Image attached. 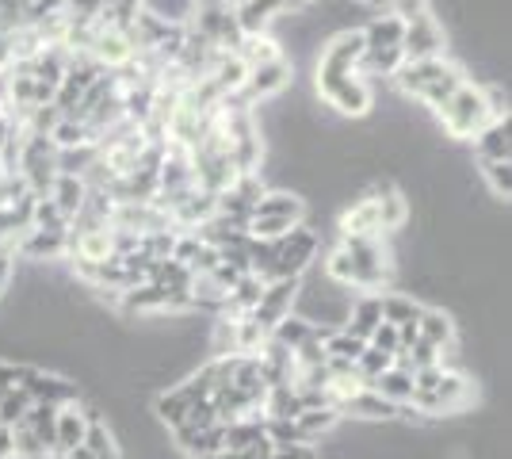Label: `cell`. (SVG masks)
<instances>
[{
  "mask_svg": "<svg viewBox=\"0 0 512 459\" xmlns=\"http://www.w3.org/2000/svg\"><path fill=\"white\" fill-rule=\"evenodd\" d=\"M394 85L406 92L409 100H421L436 111L459 85H467V69L448 62V58H428V62H402L394 73Z\"/></svg>",
  "mask_w": 512,
  "mask_h": 459,
  "instance_id": "obj_1",
  "label": "cell"
},
{
  "mask_svg": "<svg viewBox=\"0 0 512 459\" xmlns=\"http://www.w3.org/2000/svg\"><path fill=\"white\" fill-rule=\"evenodd\" d=\"M436 115H440L444 134L455 138V142H470L474 134L486 127V123H493L490 104H486V88L470 85V81L455 88L448 100L436 108Z\"/></svg>",
  "mask_w": 512,
  "mask_h": 459,
  "instance_id": "obj_2",
  "label": "cell"
},
{
  "mask_svg": "<svg viewBox=\"0 0 512 459\" xmlns=\"http://www.w3.org/2000/svg\"><path fill=\"white\" fill-rule=\"evenodd\" d=\"M318 257V234L310 226H295L279 241H272V268L268 280H302V272Z\"/></svg>",
  "mask_w": 512,
  "mask_h": 459,
  "instance_id": "obj_3",
  "label": "cell"
},
{
  "mask_svg": "<svg viewBox=\"0 0 512 459\" xmlns=\"http://www.w3.org/2000/svg\"><path fill=\"white\" fill-rule=\"evenodd\" d=\"M325 272H329V280L341 287H363V291H375V287L390 284V276H394V264H371V261H356V257H348L341 245L329 253V261H325Z\"/></svg>",
  "mask_w": 512,
  "mask_h": 459,
  "instance_id": "obj_4",
  "label": "cell"
},
{
  "mask_svg": "<svg viewBox=\"0 0 512 459\" xmlns=\"http://www.w3.org/2000/svg\"><path fill=\"white\" fill-rule=\"evenodd\" d=\"M363 54H367V46H363L360 31H341L333 43L321 46L314 81H333V77H352V73H360Z\"/></svg>",
  "mask_w": 512,
  "mask_h": 459,
  "instance_id": "obj_5",
  "label": "cell"
},
{
  "mask_svg": "<svg viewBox=\"0 0 512 459\" xmlns=\"http://www.w3.org/2000/svg\"><path fill=\"white\" fill-rule=\"evenodd\" d=\"M448 50V35L440 20L432 12H421V16H409L406 31H402V54L406 62H428V58H444Z\"/></svg>",
  "mask_w": 512,
  "mask_h": 459,
  "instance_id": "obj_6",
  "label": "cell"
},
{
  "mask_svg": "<svg viewBox=\"0 0 512 459\" xmlns=\"http://www.w3.org/2000/svg\"><path fill=\"white\" fill-rule=\"evenodd\" d=\"M318 85V96L341 115H352V119H363L371 111V85L363 81L360 73L352 77H333V81H314Z\"/></svg>",
  "mask_w": 512,
  "mask_h": 459,
  "instance_id": "obj_7",
  "label": "cell"
},
{
  "mask_svg": "<svg viewBox=\"0 0 512 459\" xmlns=\"http://www.w3.org/2000/svg\"><path fill=\"white\" fill-rule=\"evenodd\" d=\"M470 398H474L470 379L448 368V372H444V379H440L432 391L413 394V402H409V406H413L417 414H451V410H463Z\"/></svg>",
  "mask_w": 512,
  "mask_h": 459,
  "instance_id": "obj_8",
  "label": "cell"
},
{
  "mask_svg": "<svg viewBox=\"0 0 512 459\" xmlns=\"http://www.w3.org/2000/svg\"><path fill=\"white\" fill-rule=\"evenodd\" d=\"M291 81H295V66H291L287 58H279V62H268V66L249 69L245 88L237 92L234 100H237V104H245V108H256V104H264V100L279 96V92L291 85Z\"/></svg>",
  "mask_w": 512,
  "mask_h": 459,
  "instance_id": "obj_9",
  "label": "cell"
},
{
  "mask_svg": "<svg viewBox=\"0 0 512 459\" xmlns=\"http://www.w3.org/2000/svg\"><path fill=\"white\" fill-rule=\"evenodd\" d=\"M299 291H302V280H268V284H264V295H260V303H256V310L249 318H253L264 333H272V326L291 314Z\"/></svg>",
  "mask_w": 512,
  "mask_h": 459,
  "instance_id": "obj_10",
  "label": "cell"
},
{
  "mask_svg": "<svg viewBox=\"0 0 512 459\" xmlns=\"http://www.w3.org/2000/svg\"><path fill=\"white\" fill-rule=\"evenodd\" d=\"M256 364H260V379H264V387L272 391V387H295V352L276 345L272 337L264 341V349L256 352Z\"/></svg>",
  "mask_w": 512,
  "mask_h": 459,
  "instance_id": "obj_11",
  "label": "cell"
},
{
  "mask_svg": "<svg viewBox=\"0 0 512 459\" xmlns=\"http://www.w3.org/2000/svg\"><path fill=\"white\" fill-rule=\"evenodd\" d=\"M69 249V230H23L20 241H12V253L27 261H58Z\"/></svg>",
  "mask_w": 512,
  "mask_h": 459,
  "instance_id": "obj_12",
  "label": "cell"
},
{
  "mask_svg": "<svg viewBox=\"0 0 512 459\" xmlns=\"http://www.w3.org/2000/svg\"><path fill=\"white\" fill-rule=\"evenodd\" d=\"M23 391L31 394V402H43V406H73L77 402V383H69L62 375H50L43 368H35V375L23 383Z\"/></svg>",
  "mask_w": 512,
  "mask_h": 459,
  "instance_id": "obj_13",
  "label": "cell"
},
{
  "mask_svg": "<svg viewBox=\"0 0 512 459\" xmlns=\"http://www.w3.org/2000/svg\"><path fill=\"white\" fill-rule=\"evenodd\" d=\"M512 123L509 119H493L474 134V157L478 161H512Z\"/></svg>",
  "mask_w": 512,
  "mask_h": 459,
  "instance_id": "obj_14",
  "label": "cell"
},
{
  "mask_svg": "<svg viewBox=\"0 0 512 459\" xmlns=\"http://www.w3.org/2000/svg\"><path fill=\"white\" fill-rule=\"evenodd\" d=\"M85 429H88V414L73 402V406H62L58 410V425H54V448H50V456H69L73 448H81V440H85Z\"/></svg>",
  "mask_w": 512,
  "mask_h": 459,
  "instance_id": "obj_15",
  "label": "cell"
},
{
  "mask_svg": "<svg viewBox=\"0 0 512 459\" xmlns=\"http://www.w3.org/2000/svg\"><path fill=\"white\" fill-rule=\"evenodd\" d=\"M283 4L279 0H234V20L241 35H264L279 20Z\"/></svg>",
  "mask_w": 512,
  "mask_h": 459,
  "instance_id": "obj_16",
  "label": "cell"
},
{
  "mask_svg": "<svg viewBox=\"0 0 512 459\" xmlns=\"http://www.w3.org/2000/svg\"><path fill=\"white\" fill-rule=\"evenodd\" d=\"M379 326H383V306H379V295H360V299L352 303V310H348V322H344L341 329L348 333V337H356V341L367 345V337H371Z\"/></svg>",
  "mask_w": 512,
  "mask_h": 459,
  "instance_id": "obj_17",
  "label": "cell"
},
{
  "mask_svg": "<svg viewBox=\"0 0 512 459\" xmlns=\"http://www.w3.org/2000/svg\"><path fill=\"white\" fill-rule=\"evenodd\" d=\"M306 215V199L295 196V192H264L256 199L253 215L249 219H287V222H302Z\"/></svg>",
  "mask_w": 512,
  "mask_h": 459,
  "instance_id": "obj_18",
  "label": "cell"
},
{
  "mask_svg": "<svg viewBox=\"0 0 512 459\" xmlns=\"http://www.w3.org/2000/svg\"><path fill=\"white\" fill-rule=\"evenodd\" d=\"M352 234H379V238H383V222H379V203H375L371 196H360L341 215V238H352Z\"/></svg>",
  "mask_w": 512,
  "mask_h": 459,
  "instance_id": "obj_19",
  "label": "cell"
},
{
  "mask_svg": "<svg viewBox=\"0 0 512 459\" xmlns=\"http://www.w3.org/2000/svg\"><path fill=\"white\" fill-rule=\"evenodd\" d=\"M402 31H406V20H398V16H375V20L363 27V46H367V54H379V50H394V46H402Z\"/></svg>",
  "mask_w": 512,
  "mask_h": 459,
  "instance_id": "obj_20",
  "label": "cell"
},
{
  "mask_svg": "<svg viewBox=\"0 0 512 459\" xmlns=\"http://www.w3.org/2000/svg\"><path fill=\"white\" fill-rule=\"evenodd\" d=\"M367 391H375L379 398L386 402H394L398 410L413 402V372H402V368H386L383 375H375L371 383H367Z\"/></svg>",
  "mask_w": 512,
  "mask_h": 459,
  "instance_id": "obj_21",
  "label": "cell"
},
{
  "mask_svg": "<svg viewBox=\"0 0 512 459\" xmlns=\"http://www.w3.org/2000/svg\"><path fill=\"white\" fill-rule=\"evenodd\" d=\"M417 333H421V341H428L432 349H451V345H455V322H451V314L432 310V306L421 310V318H417Z\"/></svg>",
  "mask_w": 512,
  "mask_h": 459,
  "instance_id": "obj_22",
  "label": "cell"
},
{
  "mask_svg": "<svg viewBox=\"0 0 512 459\" xmlns=\"http://www.w3.org/2000/svg\"><path fill=\"white\" fill-rule=\"evenodd\" d=\"M234 54L249 69H256V66H268V62H279V58H283V46H279V39H272V35L264 31V35H241V43H237Z\"/></svg>",
  "mask_w": 512,
  "mask_h": 459,
  "instance_id": "obj_23",
  "label": "cell"
},
{
  "mask_svg": "<svg viewBox=\"0 0 512 459\" xmlns=\"http://www.w3.org/2000/svg\"><path fill=\"white\" fill-rule=\"evenodd\" d=\"M85 196H88V184L81 180V176H58L54 188H50V199H54V207L62 211L65 222L77 219V211H81Z\"/></svg>",
  "mask_w": 512,
  "mask_h": 459,
  "instance_id": "obj_24",
  "label": "cell"
},
{
  "mask_svg": "<svg viewBox=\"0 0 512 459\" xmlns=\"http://www.w3.org/2000/svg\"><path fill=\"white\" fill-rule=\"evenodd\" d=\"M337 414H356V417H398L402 410L394 406V402H386V398H379L375 391H356L352 398H344L341 406H337Z\"/></svg>",
  "mask_w": 512,
  "mask_h": 459,
  "instance_id": "obj_25",
  "label": "cell"
},
{
  "mask_svg": "<svg viewBox=\"0 0 512 459\" xmlns=\"http://www.w3.org/2000/svg\"><path fill=\"white\" fill-rule=\"evenodd\" d=\"M314 326H318V322H310V318H295V314H287L283 322H276V326H272V333H268V337H272L276 345H283V349L295 352L302 341H310V337H314Z\"/></svg>",
  "mask_w": 512,
  "mask_h": 459,
  "instance_id": "obj_26",
  "label": "cell"
},
{
  "mask_svg": "<svg viewBox=\"0 0 512 459\" xmlns=\"http://www.w3.org/2000/svg\"><path fill=\"white\" fill-rule=\"evenodd\" d=\"M379 306H383V322H390V326H406V322H417L421 318V310L425 306L413 303L409 295H379Z\"/></svg>",
  "mask_w": 512,
  "mask_h": 459,
  "instance_id": "obj_27",
  "label": "cell"
},
{
  "mask_svg": "<svg viewBox=\"0 0 512 459\" xmlns=\"http://www.w3.org/2000/svg\"><path fill=\"white\" fill-rule=\"evenodd\" d=\"M20 425H27L35 437L46 444V452L54 448V425H58V406H43V402H35L31 410H27V417H23Z\"/></svg>",
  "mask_w": 512,
  "mask_h": 459,
  "instance_id": "obj_28",
  "label": "cell"
},
{
  "mask_svg": "<svg viewBox=\"0 0 512 459\" xmlns=\"http://www.w3.org/2000/svg\"><path fill=\"white\" fill-rule=\"evenodd\" d=\"M85 444L92 456H100V459H119V448H115V437L107 433V425L104 421H96V414H88V429H85Z\"/></svg>",
  "mask_w": 512,
  "mask_h": 459,
  "instance_id": "obj_29",
  "label": "cell"
},
{
  "mask_svg": "<svg viewBox=\"0 0 512 459\" xmlns=\"http://www.w3.org/2000/svg\"><path fill=\"white\" fill-rule=\"evenodd\" d=\"M478 173L486 176L493 199H505V203H509V196H512V165L509 161H478Z\"/></svg>",
  "mask_w": 512,
  "mask_h": 459,
  "instance_id": "obj_30",
  "label": "cell"
},
{
  "mask_svg": "<svg viewBox=\"0 0 512 459\" xmlns=\"http://www.w3.org/2000/svg\"><path fill=\"white\" fill-rule=\"evenodd\" d=\"M31 406H35L31 394L23 391V387H12V391L0 398V425H4V429H16Z\"/></svg>",
  "mask_w": 512,
  "mask_h": 459,
  "instance_id": "obj_31",
  "label": "cell"
},
{
  "mask_svg": "<svg viewBox=\"0 0 512 459\" xmlns=\"http://www.w3.org/2000/svg\"><path fill=\"white\" fill-rule=\"evenodd\" d=\"M188 410H192V402L184 398V391H180V387H172L169 394H161V398H157V417H161V421H169L172 429H176V425L188 417Z\"/></svg>",
  "mask_w": 512,
  "mask_h": 459,
  "instance_id": "obj_32",
  "label": "cell"
},
{
  "mask_svg": "<svg viewBox=\"0 0 512 459\" xmlns=\"http://www.w3.org/2000/svg\"><path fill=\"white\" fill-rule=\"evenodd\" d=\"M31 230H69V222L62 219V211L54 207L50 196L35 199V207H31Z\"/></svg>",
  "mask_w": 512,
  "mask_h": 459,
  "instance_id": "obj_33",
  "label": "cell"
},
{
  "mask_svg": "<svg viewBox=\"0 0 512 459\" xmlns=\"http://www.w3.org/2000/svg\"><path fill=\"white\" fill-rule=\"evenodd\" d=\"M337 410H306V414H299L295 421H299V429H302V437H306V444L314 437H321V433H329L333 425H337Z\"/></svg>",
  "mask_w": 512,
  "mask_h": 459,
  "instance_id": "obj_34",
  "label": "cell"
},
{
  "mask_svg": "<svg viewBox=\"0 0 512 459\" xmlns=\"http://www.w3.org/2000/svg\"><path fill=\"white\" fill-rule=\"evenodd\" d=\"M386 368H394V356H386V352H379V349H367L360 352V360H356V375L363 379V387L375 379V375H383Z\"/></svg>",
  "mask_w": 512,
  "mask_h": 459,
  "instance_id": "obj_35",
  "label": "cell"
},
{
  "mask_svg": "<svg viewBox=\"0 0 512 459\" xmlns=\"http://www.w3.org/2000/svg\"><path fill=\"white\" fill-rule=\"evenodd\" d=\"M12 448H16V459H46L50 452H46V444L27 425H16L12 429Z\"/></svg>",
  "mask_w": 512,
  "mask_h": 459,
  "instance_id": "obj_36",
  "label": "cell"
},
{
  "mask_svg": "<svg viewBox=\"0 0 512 459\" xmlns=\"http://www.w3.org/2000/svg\"><path fill=\"white\" fill-rule=\"evenodd\" d=\"M367 345H371V349H379V352H386V356H398V349H402V345H398V326L383 322V326L367 337Z\"/></svg>",
  "mask_w": 512,
  "mask_h": 459,
  "instance_id": "obj_37",
  "label": "cell"
},
{
  "mask_svg": "<svg viewBox=\"0 0 512 459\" xmlns=\"http://www.w3.org/2000/svg\"><path fill=\"white\" fill-rule=\"evenodd\" d=\"M383 4H386V12L398 16V20H409V16L428 12V0H383Z\"/></svg>",
  "mask_w": 512,
  "mask_h": 459,
  "instance_id": "obj_38",
  "label": "cell"
},
{
  "mask_svg": "<svg viewBox=\"0 0 512 459\" xmlns=\"http://www.w3.org/2000/svg\"><path fill=\"white\" fill-rule=\"evenodd\" d=\"M268 459H318V452L310 444H291V448H272Z\"/></svg>",
  "mask_w": 512,
  "mask_h": 459,
  "instance_id": "obj_39",
  "label": "cell"
},
{
  "mask_svg": "<svg viewBox=\"0 0 512 459\" xmlns=\"http://www.w3.org/2000/svg\"><path fill=\"white\" fill-rule=\"evenodd\" d=\"M12 241H4L0 245V291H4V284H8V276H12Z\"/></svg>",
  "mask_w": 512,
  "mask_h": 459,
  "instance_id": "obj_40",
  "label": "cell"
},
{
  "mask_svg": "<svg viewBox=\"0 0 512 459\" xmlns=\"http://www.w3.org/2000/svg\"><path fill=\"white\" fill-rule=\"evenodd\" d=\"M12 387H16V364H4L0 360V398L12 391Z\"/></svg>",
  "mask_w": 512,
  "mask_h": 459,
  "instance_id": "obj_41",
  "label": "cell"
},
{
  "mask_svg": "<svg viewBox=\"0 0 512 459\" xmlns=\"http://www.w3.org/2000/svg\"><path fill=\"white\" fill-rule=\"evenodd\" d=\"M0 459H16V448H12V429L0 425Z\"/></svg>",
  "mask_w": 512,
  "mask_h": 459,
  "instance_id": "obj_42",
  "label": "cell"
},
{
  "mask_svg": "<svg viewBox=\"0 0 512 459\" xmlns=\"http://www.w3.org/2000/svg\"><path fill=\"white\" fill-rule=\"evenodd\" d=\"M62 459H100V456H92L85 444H81V448H73V452H69V456H62Z\"/></svg>",
  "mask_w": 512,
  "mask_h": 459,
  "instance_id": "obj_43",
  "label": "cell"
},
{
  "mask_svg": "<svg viewBox=\"0 0 512 459\" xmlns=\"http://www.w3.org/2000/svg\"><path fill=\"white\" fill-rule=\"evenodd\" d=\"M283 8H302V4H310V0H279Z\"/></svg>",
  "mask_w": 512,
  "mask_h": 459,
  "instance_id": "obj_44",
  "label": "cell"
}]
</instances>
